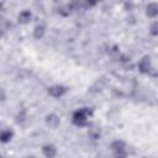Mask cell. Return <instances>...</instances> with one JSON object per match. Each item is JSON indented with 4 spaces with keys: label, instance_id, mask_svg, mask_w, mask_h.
<instances>
[{
    "label": "cell",
    "instance_id": "6da1fadb",
    "mask_svg": "<svg viewBox=\"0 0 158 158\" xmlns=\"http://www.w3.org/2000/svg\"><path fill=\"white\" fill-rule=\"evenodd\" d=\"M91 115H93V110L90 107H80L73 112L72 122L77 127H85L89 123V117Z\"/></svg>",
    "mask_w": 158,
    "mask_h": 158
},
{
    "label": "cell",
    "instance_id": "7a4b0ae2",
    "mask_svg": "<svg viewBox=\"0 0 158 158\" xmlns=\"http://www.w3.org/2000/svg\"><path fill=\"white\" fill-rule=\"evenodd\" d=\"M68 91V88L62 85V84H54V85H51L47 88V93L49 96L54 98V99H59L62 96H64Z\"/></svg>",
    "mask_w": 158,
    "mask_h": 158
},
{
    "label": "cell",
    "instance_id": "3957f363",
    "mask_svg": "<svg viewBox=\"0 0 158 158\" xmlns=\"http://www.w3.org/2000/svg\"><path fill=\"white\" fill-rule=\"evenodd\" d=\"M138 70L142 74H151V72L153 70V64H152V59L149 56H143L139 62H138Z\"/></svg>",
    "mask_w": 158,
    "mask_h": 158
},
{
    "label": "cell",
    "instance_id": "277c9868",
    "mask_svg": "<svg viewBox=\"0 0 158 158\" xmlns=\"http://www.w3.org/2000/svg\"><path fill=\"white\" fill-rule=\"evenodd\" d=\"M44 122H46V125H47L48 127H51V128H57V127L60 125V117H59L57 114L51 112V114L46 115Z\"/></svg>",
    "mask_w": 158,
    "mask_h": 158
},
{
    "label": "cell",
    "instance_id": "5b68a950",
    "mask_svg": "<svg viewBox=\"0 0 158 158\" xmlns=\"http://www.w3.org/2000/svg\"><path fill=\"white\" fill-rule=\"evenodd\" d=\"M110 148L114 154L116 153H125L126 152V143L122 139H115L110 143Z\"/></svg>",
    "mask_w": 158,
    "mask_h": 158
},
{
    "label": "cell",
    "instance_id": "8992f818",
    "mask_svg": "<svg viewBox=\"0 0 158 158\" xmlns=\"http://www.w3.org/2000/svg\"><path fill=\"white\" fill-rule=\"evenodd\" d=\"M57 147L52 143H47L42 146V153L46 158H54L57 156Z\"/></svg>",
    "mask_w": 158,
    "mask_h": 158
},
{
    "label": "cell",
    "instance_id": "52a82bcc",
    "mask_svg": "<svg viewBox=\"0 0 158 158\" xmlns=\"http://www.w3.org/2000/svg\"><path fill=\"white\" fill-rule=\"evenodd\" d=\"M31 20H32V12H31V10H22L17 15V21L21 25H27V23L31 22Z\"/></svg>",
    "mask_w": 158,
    "mask_h": 158
},
{
    "label": "cell",
    "instance_id": "ba28073f",
    "mask_svg": "<svg viewBox=\"0 0 158 158\" xmlns=\"http://www.w3.org/2000/svg\"><path fill=\"white\" fill-rule=\"evenodd\" d=\"M158 15V4L157 2H149L146 6V16L149 19H156Z\"/></svg>",
    "mask_w": 158,
    "mask_h": 158
},
{
    "label": "cell",
    "instance_id": "9c48e42d",
    "mask_svg": "<svg viewBox=\"0 0 158 158\" xmlns=\"http://www.w3.org/2000/svg\"><path fill=\"white\" fill-rule=\"evenodd\" d=\"M32 35L36 40H42L46 35V26L43 23H38L33 27V31H32Z\"/></svg>",
    "mask_w": 158,
    "mask_h": 158
},
{
    "label": "cell",
    "instance_id": "30bf717a",
    "mask_svg": "<svg viewBox=\"0 0 158 158\" xmlns=\"http://www.w3.org/2000/svg\"><path fill=\"white\" fill-rule=\"evenodd\" d=\"M14 137V131L10 128H4L0 131V143H9Z\"/></svg>",
    "mask_w": 158,
    "mask_h": 158
},
{
    "label": "cell",
    "instance_id": "8fae6325",
    "mask_svg": "<svg viewBox=\"0 0 158 158\" xmlns=\"http://www.w3.org/2000/svg\"><path fill=\"white\" fill-rule=\"evenodd\" d=\"M26 117H27L26 111H25V110H21V111L17 114V116H16V122H17L19 125H22V123L26 121Z\"/></svg>",
    "mask_w": 158,
    "mask_h": 158
},
{
    "label": "cell",
    "instance_id": "7c38bea8",
    "mask_svg": "<svg viewBox=\"0 0 158 158\" xmlns=\"http://www.w3.org/2000/svg\"><path fill=\"white\" fill-rule=\"evenodd\" d=\"M149 33L152 36H154V37L158 35V21H153L149 25Z\"/></svg>",
    "mask_w": 158,
    "mask_h": 158
},
{
    "label": "cell",
    "instance_id": "4fadbf2b",
    "mask_svg": "<svg viewBox=\"0 0 158 158\" xmlns=\"http://www.w3.org/2000/svg\"><path fill=\"white\" fill-rule=\"evenodd\" d=\"M5 100H6V93L2 88H0V102H2Z\"/></svg>",
    "mask_w": 158,
    "mask_h": 158
},
{
    "label": "cell",
    "instance_id": "5bb4252c",
    "mask_svg": "<svg viewBox=\"0 0 158 158\" xmlns=\"http://www.w3.org/2000/svg\"><path fill=\"white\" fill-rule=\"evenodd\" d=\"M114 158H127V153H116L114 154Z\"/></svg>",
    "mask_w": 158,
    "mask_h": 158
},
{
    "label": "cell",
    "instance_id": "9a60e30c",
    "mask_svg": "<svg viewBox=\"0 0 158 158\" xmlns=\"http://www.w3.org/2000/svg\"><path fill=\"white\" fill-rule=\"evenodd\" d=\"M27 158H37V157H35V156H30V157H27Z\"/></svg>",
    "mask_w": 158,
    "mask_h": 158
},
{
    "label": "cell",
    "instance_id": "2e32d148",
    "mask_svg": "<svg viewBox=\"0 0 158 158\" xmlns=\"http://www.w3.org/2000/svg\"><path fill=\"white\" fill-rule=\"evenodd\" d=\"M0 158H2V156H1V154H0Z\"/></svg>",
    "mask_w": 158,
    "mask_h": 158
},
{
    "label": "cell",
    "instance_id": "e0dca14e",
    "mask_svg": "<svg viewBox=\"0 0 158 158\" xmlns=\"http://www.w3.org/2000/svg\"><path fill=\"white\" fill-rule=\"evenodd\" d=\"M0 37H1V32H0Z\"/></svg>",
    "mask_w": 158,
    "mask_h": 158
}]
</instances>
